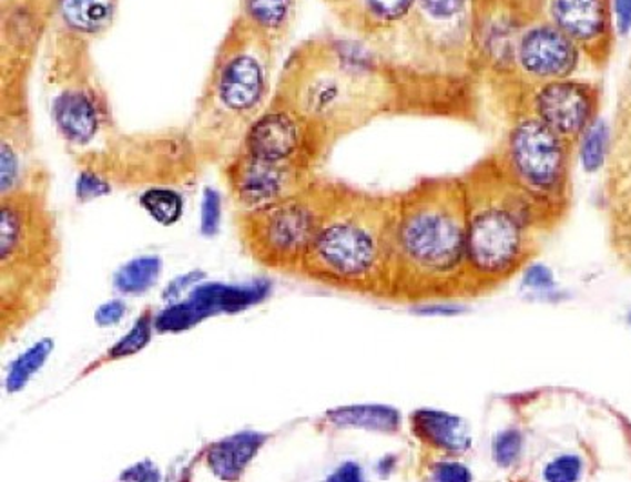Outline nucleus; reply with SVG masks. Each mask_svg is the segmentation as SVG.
Wrapping results in <instances>:
<instances>
[{"instance_id": "obj_1", "label": "nucleus", "mask_w": 631, "mask_h": 482, "mask_svg": "<svg viewBox=\"0 0 631 482\" xmlns=\"http://www.w3.org/2000/svg\"><path fill=\"white\" fill-rule=\"evenodd\" d=\"M273 96L334 145L376 116L401 110L398 71L367 40L327 35L305 40L288 55Z\"/></svg>"}, {"instance_id": "obj_2", "label": "nucleus", "mask_w": 631, "mask_h": 482, "mask_svg": "<svg viewBox=\"0 0 631 482\" xmlns=\"http://www.w3.org/2000/svg\"><path fill=\"white\" fill-rule=\"evenodd\" d=\"M470 296L461 178L423 180L394 194L393 290L398 301Z\"/></svg>"}, {"instance_id": "obj_3", "label": "nucleus", "mask_w": 631, "mask_h": 482, "mask_svg": "<svg viewBox=\"0 0 631 482\" xmlns=\"http://www.w3.org/2000/svg\"><path fill=\"white\" fill-rule=\"evenodd\" d=\"M276 48L236 13L214 50L190 133L202 165H222L238 151L273 99Z\"/></svg>"}, {"instance_id": "obj_4", "label": "nucleus", "mask_w": 631, "mask_h": 482, "mask_svg": "<svg viewBox=\"0 0 631 482\" xmlns=\"http://www.w3.org/2000/svg\"><path fill=\"white\" fill-rule=\"evenodd\" d=\"M394 194L334 182L299 276L345 293L390 298Z\"/></svg>"}, {"instance_id": "obj_5", "label": "nucleus", "mask_w": 631, "mask_h": 482, "mask_svg": "<svg viewBox=\"0 0 631 482\" xmlns=\"http://www.w3.org/2000/svg\"><path fill=\"white\" fill-rule=\"evenodd\" d=\"M467 229L468 293L507 284L533 259L537 239L553 219L513 187L488 158L461 178Z\"/></svg>"}, {"instance_id": "obj_6", "label": "nucleus", "mask_w": 631, "mask_h": 482, "mask_svg": "<svg viewBox=\"0 0 631 482\" xmlns=\"http://www.w3.org/2000/svg\"><path fill=\"white\" fill-rule=\"evenodd\" d=\"M48 184L50 176L37 165L24 184L0 194L2 334L24 327L55 290L60 239Z\"/></svg>"}, {"instance_id": "obj_7", "label": "nucleus", "mask_w": 631, "mask_h": 482, "mask_svg": "<svg viewBox=\"0 0 631 482\" xmlns=\"http://www.w3.org/2000/svg\"><path fill=\"white\" fill-rule=\"evenodd\" d=\"M333 187L334 182L318 176L305 189L279 202L240 209L236 230L245 254L267 269L299 274L324 222Z\"/></svg>"}, {"instance_id": "obj_8", "label": "nucleus", "mask_w": 631, "mask_h": 482, "mask_svg": "<svg viewBox=\"0 0 631 482\" xmlns=\"http://www.w3.org/2000/svg\"><path fill=\"white\" fill-rule=\"evenodd\" d=\"M479 0H416L413 16L381 55L403 76L445 75L472 68Z\"/></svg>"}, {"instance_id": "obj_9", "label": "nucleus", "mask_w": 631, "mask_h": 482, "mask_svg": "<svg viewBox=\"0 0 631 482\" xmlns=\"http://www.w3.org/2000/svg\"><path fill=\"white\" fill-rule=\"evenodd\" d=\"M493 165L505 178L530 196L550 218L561 216L570 191L573 144L539 120L510 110Z\"/></svg>"}, {"instance_id": "obj_10", "label": "nucleus", "mask_w": 631, "mask_h": 482, "mask_svg": "<svg viewBox=\"0 0 631 482\" xmlns=\"http://www.w3.org/2000/svg\"><path fill=\"white\" fill-rule=\"evenodd\" d=\"M82 170L113 185L171 187L193 178L202 167L190 133L119 135L99 150L79 156Z\"/></svg>"}, {"instance_id": "obj_11", "label": "nucleus", "mask_w": 631, "mask_h": 482, "mask_svg": "<svg viewBox=\"0 0 631 482\" xmlns=\"http://www.w3.org/2000/svg\"><path fill=\"white\" fill-rule=\"evenodd\" d=\"M333 145L293 105L273 96L234 155L316 174Z\"/></svg>"}, {"instance_id": "obj_12", "label": "nucleus", "mask_w": 631, "mask_h": 482, "mask_svg": "<svg viewBox=\"0 0 631 482\" xmlns=\"http://www.w3.org/2000/svg\"><path fill=\"white\" fill-rule=\"evenodd\" d=\"M510 110L522 111L548 130L576 142L599 119L601 90L590 80H553L527 88H508Z\"/></svg>"}, {"instance_id": "obj_13", "label": "nucleus", "mask_w": 631, "mask_h": 482, "mask_svg": "<svg viewBox=\"0 0 631 482\" xmlns=\"http://www.w3.org/2000/svg\"><path fill=\"white\" fill-rule=\"evenodd\" d=\"M530 16L528 0H479L472 31V70L510 88L517 42Z\"/></svg>"}, {"instance_id": "obj_14", "label": "nucleus", "mask_w": 631, "mask_h": 482, "mask_svg": "<svg viewBox=\"0 0 631 482\" xmlns=\"http://www.w3.org/2000/svg\"><path fill=\"white\" fill-rule=\"evenodd\" d=\"M590 57L545 17L532 13L517 42L516 68L510 88L545 84L579 76ZM508 90V88H507Z\"/></svg>"}, {"instance_id": "obj_15", "label": "nucleus", "mask_w": 631, "mask_h": 482, "mask_svg": "<svg viewBox=\"0 0 631 482\" xmlns=\"http://www.w3.org/2000/svg\"><path fill=\"white\" fill-rule=\"evenodd\" d=\"M528 6L572 39L592 62L610 55L615 35L610 0H528Z\"/></svg>"}, {"instance_id": "obj_16", "label": "nucleus", "mask_w": 631, "mask_h": 482, "mask_svg": "<svg viewBox=\"0 0 631 482\" xmlns=\"http://www.w3.org/2000/svg\"><path fill=\"white\" fill-rule=\"evenodd\" d=\"M53 102V120L65 144L85 150L110 127L111 116L93 71L65 80Z\"/></svg>"}, {"instance_id": "obj_17", "label": "nucleus", "mask_w": 631, "mask_h": 482, "mask_svg": "<svg viewBox=\"0 0 631 482\" xmlns=\"http://www.w3.org/2000/svg\"><path fill=\"white\" fill-rule=\"evenodd\" d=\"M350 35L367 40L381 53L407 25L416 0H327Z\"/></svg>"}, {"instance_id": "obj_18", "label": "nucleus", "mask_w": 631, "mask_h": 482, "mask_svg": "<svg viewBox=\"0 0 631 482\" xmlns=\"http://www.w3.org/2000/svg\"><path fill=\"white\" fill-rule=\"evenodd\" d=\"M418 443L439 458H462L474 447L472 432L458 413L441 408H418L408 418Z\"/></svg>"}, {"instance_id": "obj_19", "label": "nucleus", "mask_w": 631, "mask_h": 482, "mask_svg": "<svg viewBox=\"0 0 631 482\" xmlns=\"http://www.w3.org/2000/svg\"><path fill=\"white\" fill-rule=\"evenodd\" d=\"M119 0H57L55 37L90 48L115 22Z\"/></svg>"}, {"instance_id": "obj_20", "label": "nucleus", "mask_w": 631, "mask_h": 482, "mask_svg": "<svg viewBox=\"0 0 631 482\" xmlns=\"http://www.w3.org/2000/svg\"><path fill=\"white\" fill-rule=\"evenodd\" d=\"M299 0H240L238 16L279 50L293 33Z\"/></svg>"}, {"instance_id": "obj_21", "label": "nucleus", "mask_w": 631, "mask_h": 482, "mask_svg": "<svg viewBox=\"0 0 631 482\" xmlns=\"http://www.w3.org/2000/svg\"><path fill=\"white\" fill-rule=\"evenodd\" d=\"M267 435L259 432H238L211 447L207 464L214 475L224 482H238L245 468L264 447Z\"/></svg>"}, {"instance_id": "obj_22", "label": "nucleus", "mask_w": 631, "mask_h": 482, "mask_svg": "<svg viewBox=\"0 0 631 482\" xmlns=\"http://www.w3.org/2000/svg\"><path fill=\"white\" fill-rule=\"evenodd\" d=\"M268 284L245 285V287H234V285L210 284L202 285L191 294L190 301L194 309L199 310L204 318L211 314L238 312L250 305L258 304L268 294Z\"/></svg>"}, {"instance_id": "obj_23", "label": "nucleus", "mask_w": 631, "mask_h": 482, "mask_svg": "<svg viewBox=\"0 0 631 482\" xmlns=\"http://www.w3.org/2000/svg\"><path fill=\"white\" fill-rule=\"evenodd\" d=\"M325 418L336 428L378 433H398L403 423L398 408L388 404H348L328 410Z\"/></svg>"}, {"instance_id": "obj_24", "label": "nucleus", "mask_w": 631, "mask_h": 482, "mask_svg": "<svg viewBox=\"0 0 631 482\" xmlns=\"http://www.w3.org/2000/svg\"><path fill=\"white\" fill-rule=\"evenodd\" d=\"M610 150H612V125L608 124V120L602 116H599L573 142V155L582 173L587 174H597L604 170Z\"/></svg>"}, {"instance_id": "obj_25", "label": "nucleus", "mask_w": 631, "mask_h": 482, "mask_svg": "<svg viewBox=\"0 0 631 482\" xmlns=\"http://www.w3.org/2000/svg\"><path fill=\"white\" fill-rule=\"evenodd\" d=\"M160 270L162 259L159 256H140L116 270L113 285L122 294H144L156 284Z\"/></svg>"}, {"instance_id": "obj_26", "label": "nucleus", "mask_w": 631, "mask_h": 482, "mask_svg": "<svg viewBox=\"0 0 631 482\" xmlns=\"http://www.w3.org/2000/svg\"><path fill=\"white\" fill-rule=\"evenodd\" d=\"M53 347H55V343L50 338H45L33 345V347L28 348L22 356H19L11 363L10 372H8V378H6V390L10 393L20 392L28 384V381L39 372L42 365L45 363V359L50 358Z\"/></svg>"}, {"instance_id": "obj_27", "label": "nucleus", "mask_w": 631, "mask_h": 482, "mask_svg": "<svg viewBox=\"0 0 631 482\" xmlns=\"http://www.w3.org/2000/svg\"><path fill=\"white\" fill-rule=\"evenodd\" d=\"M140 204L160 225H174L184 214V198L173 187L145 189Z\"/></svg>"}, {"instance_id": "obj_28", "label": "nucleus", "mask_w": 631, "mask_h": 482, "mask_svg": "<svg viewBox=\"0 0 631 482\" xmlns=\"http://www.w3.org/2000/svg\"><path fill=\"white\" fill-rule=\"evenodd\" d=\"M154 319L153 314H142L136 324L131 328L130 332L125 334L124 338L120 339L115 347H111L105 353L104 358L100 359V363H108V361H116V359L128 358L133 353L140 352L147 347L153 336Z\"/></svg>"}, {"instance_id": "obj_29", "label": "nucleus", "mask_w": 631, "mask_h": 482, "mask_svg": "<svg viewBox=\"0 0 631 482\" xmlns=\"http://www.w3.org/2000/svg\"><path fill=\"white\" fill-rule=\"evenodd\" d=\"M525 447H527V438L521 428H502L492 441L493 463L501 470H510L521 461Z\"/></svg>"}, {"instance_id": "obj_30", "label": "nucleus", "mask_w": 631, "mask_h": 482, "mask_svg": "<svg viewBox=\"0 0 631 482\" xmlns=\"http://www.w3.org/2000/svg\"><path fill=\"white\" fill-rule=\"evenodd\" d=\"M521 289L533 299H550L557 290L556 273L542 261L530 259L521 273Z\"/></svg>"}, {"instance_id": "obj_31", "label": "nucleus", "mask_w": 631, "mask_h": 482, "mask_svg": "<svg viewBox=\"0 0 631 482\" xmlns=\"http://www.w3.org/2000/svg\"><path fill=\"white\" fill-rule=\"evenodd\" d=\"M202 319L204 316L194 309L190 301H184L162 310L154 319V328L160 332H182L200 324Z\"/></svg>"}, {"instance_id": "obj_32", "label": "nucleus", "mask_w": 631, "mask_h": 482, "mask_svg": "<svg viewBox=\"0 0 631 482\" xmlns=\"http://www.w3.org/2000/svg\"><path fill=\"white\" fill-rule=\"evenodd\" d=\"M584 464L576 453H559L542 468L545 482H581Z\"/></svg>"}, {"instance_id": "obj_33", "label": "nucleus", "mask_w": 631, "mask_h": 482, "mask_svg": "<svg viewBox=\"0 0 631 482\" xmlns=\"http://www.w3.org/2000/svg\"><path fill=\"white\" fill-rule=\"evenodd\" d=\"M430 482H474V473L459 458L434 459L428 466Z\"/></svg>"}, {"instance_id": "obj_34", "label": "nucleus", "mask_w": 631, "mask_h": 482, "mask_svg": "<svg viewBox=\"0 0 631 482\" xmlns=\"http://www.w3.org/2000/svg\"><path fill=\"white\" fill-rule=\"evenodd\" d=\"M414 312L423 318H458L461 314L467 312V307L456 304L454 299H432V301H423V304L414 307Z\"/></svg>"}, {"instance_id": "obj_35", "label": "nucleus", "mask_w": 631, "mask_h": 482, "mask_svg": "<svg viewBox=\"0 0 631 482\" xmlns=\"http://www.w3.org/2000/svg\"><path fill=\"white\" fill-rule=\"evenodd\" d=\"M220 219H222V202H220L218 193L205 189L204 199H202V234L214 236L218 233Z\"/></svg>"}, {"instance_id": "obj_36", "label": "nucleus", "mask_w": 631, "mask_h": 482, "mask_svg": "<svg viewBox=\"0 0 631 482\" xmlns=\"http://www.w3.org/2000/svg\"><path fill=\"white\" fill-rule=\"evenodd\" d=\"M111 189L113 187L104 178H100L99 174L91 173L88 170H80L77 194H79V199H82V202L100 198V196L111 193Z\"/></svg>"}, {"instance_id": "obj_37", "label": "nucleus", "mask_w": 631, "mask_h": 482, "mask_svg": "<svg viewBox=\"0 0 631 482\" xmlns=\"http://www.w3.org/2000/svg\"><path fill=\"white\" fill-rule=\"evenodd\" d=\"M610 8L615 35L627 39L631 35V0H610Z\"/></svg>"}, {"instance_id": "obj_38", "label": "nucleus", "mask_w": 631, "mask_h": 482, "mask_svg": "<svg viewBox=\"0 0 631 482\" xmlns=\"http://www.w3.org/2000/svg\"><path fill=\"white\" fill-rule=\"evenodd\" d=\"M325 482H367L365 470L356 461H344L339 466L328 473Z\"/></svg>"}, {"instance_id": "obj_39", "label": "nucleus", "mask_w": 631, "mask_h": 482, "mask_svg": "<svg viewBox=\"0 0 631 482\" xmlns=\"http://www.w3.org/2000/svg\"><path fill=\"white\" fill-rule=\"evenodd\" d=\"M120 482H160V473L151 461H142L128 468L120 475Z\"/></svg>"}, {"instance_id": "obj_40", "label": "nucleus", "mask_w": 631, "mask_h": 482, "mask_svg": "<svg viewBox=\"0 0 631 482\" xmlns=\"http://www.w3.org/2000/svg\"><path fill=\"white\" fill-rule=\"evenodd\" d=\"M125 305L120 299H111L108 304L102 305L95 314V321L100 327H110V325L119 324L124 318Z\"/></svg>"}, {"instance_id": "obj_41", "label": "nucleus", "mask_w": 631, "mask_h": 482, "mask_svg": "<svg viewBox=\"0 0 631 482\" xmlns=\"http://www.w3.org/2000/svg\"><path fill=\"white\" fill-rule=\"evenodd\" d=\"M200 276H202V274L191 273L174 279L173 284H171L170 287L164 290V299L179 298L180 294L184 293V290L190 289L191 285H193L194 281H196V278H200Z\"/></svg>"}, {"instance_id": "obj_42", "label": "nucleus", "mask_w": 631, "mask_h": 482, "mask_svg": "<svg viewBox=\"0 0 631 482\" xmlns=\"http://www.w3.org/2000/svg\"><path fill=\"white\" fill-rule=\"evenodd\" d=\"M396 461H398V459L394 458V455L383 458L378 463L379 475H381V478H388V475L394 472V468H396Z\"/></svg>"}, {"instance_id": "obj_43", "label": "nucleus", "mask_w": 631, "mask_h": 482, "mask_svg": "<svg viewBox=\"0 0 631 482\" xmlns=\"http://www.w3.org/2000/svg\"><path fill=\"white\" fill-rule=\"evenodd\" d=\"M39 2H42V4L48 6V8H51V10H55L57 8V0H39Z\"/></svg>"}, {"instance_id": "obj_44", "label": "nucleus", "mask_w": 631, "mask_h": 482, "mask_svg": "<svg viewBox=\"0 0 631 482\" xmlns=\"http://www.w3.org/2000/svg\"><path fill=\"white\" fill-rule=\"evenodd\" d=\"M628 324H630V327H631V310H630V314H628Z\"/></svg>"}]
</instances>
